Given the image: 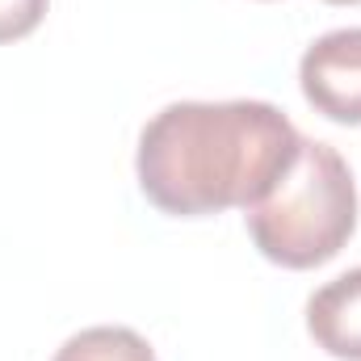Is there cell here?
I'll return each instance as SVG.
<instances>
[{
	"instance_id": "obj_1",
	"label": "cell",
	"mask_w": 361,
	"mask_h": 361,
	"mask_svg": "<svg viewBox=\"0 0 361 361\" xmlns=\"http://www.w3.org/2000/svg\"><path fill=\"white\" fill-rule=\"evenodd\" d=\"M302 135L269 101H173L139 135L147 202L177 219L257 206L294 164Z\"/></svg>"
},
{
	"instance_id": "obj_2",
	"label": "cell",
	"mask_w": 361,
	"mask_h": 361,
	"mask_svg": "<svg viewBox=\"0 0 361 361\" xmlns=\"http://www.w3.org/2000/svg\"><path fill=\"white\" fill-rule=\"evenodd\" d=\"M257 252L281 269L328 265L357 231V185L332 143L302 139L294 164L244 210Z\"/></svg>"
},
{
	"instance_id": "obj_3",
	"label": "cell",
	"mask_w": 361,
	"mask_h": 361,
	"mask_svg": "<svg viewBox=\"0 0 361 361\" xmlns=\"http://www.w3.org/2000/svg\"><path fill=\"white\" fill-rule=\"evenodd\" d=\"M298 85L315 114L341 126H361V25L332 30L302 51Z\"/></svg>"
},
{
	"instance_id": "obj_4",
	"label": "cell",
	"mask_w": 361,
	"mask_h": 361,
	"mask_svg": "<svg viewBox=\"0 0 361 361\" xmlns=\"http://www.w3.org/2000/svg\"><path fill=\"white\" fill-rule=\"evenodd\" d=\"M307 332L328 357L361 361V269L324 281L307 298Z\"/></svg>"
},
{
	"instance_id": "obj_5",
	"label": "cell",
	"mask_w": 361,
	"mask_h": 361,
	"mask_svg": "<svg viewBox=\"0 0 361 361\" xmlns=\"http://www.w3.org/2000/svg\"><path fill=\"white\" fill-rule=\"evenodd\" d=\"M51 361H156V353L135 328L101 324V328H85L68 336Z\"/></svg>"
},
{
	"instance_id": "obj_6",
	"label": "cell",
	"mask_w": 361,
	"mask_h": 361,
	"mask_svg": "<svg viewBox=\"0 0 361 361\" xmlns=\"http://www.w3.org/2000/svg\"><path fill=\"white\" fill-rule=\"evenodd\" d=\"M51 0H0V42H17L34 34L47 17Z\"/></svg>"
},
{
	"instance_id": "obj_7",
	"label": "cell",
	"mask_w": 361,
	"mask_h": 361,
	"mask_svg": "<svg viewBox=\"0 0 361 361\" xmlns=\"http://www.w3.org/2000/svg\"><path fill=\"white\" fill-rule=\"evenodd\" d=\"M324 4H361V0H324Z\"/></svg>"
}]
</instances>
